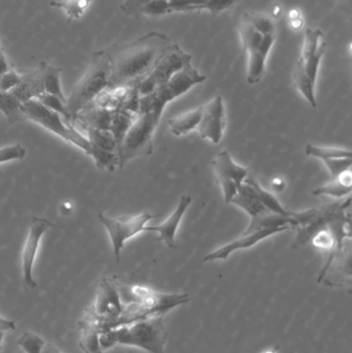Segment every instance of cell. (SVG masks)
<instances>
[{
	"instance_id": "1",
	"label": "cell",
	"mask_w": 352,
	"mask_h": 353,
	"mask_svg": "<svg viewBox=\"0 0 352 353\" xmlns=\"http://www.w3.org/2000/svg\"><path fill=\"white\" fill-rule=\"evenodd\" d=\"M173 45L165 33L150 31L136 41L107 48L110 62L109 88L132 87L152 70L167 48Z\"/></svg>"
},
{
	"instance_id": "2",
	"label": "cell",
	"mask_w": 352,
	"mask_h": 353,
	"mask_svg": "<svg viewBox=\"0 0 352 353\" xmlns=\"http://www.w3.org/2000/svg\"><path fill=\"white\" fill-rule=\"evenodd\" d=\"M120 296L124 310L115 327L151 317L165 316L173 309L189 302L187 294H163L146 286L136 285L125 290H120Z\"/></svg>"
},
{
	"instance_id": "3",
	"label": "cell",
	"mask_w": 352,
	"mask_h": 353,
	"mask_svg": "<svg viewBox=\"0 0 352 353\" xmlns=\"http://www.w3.org/2000/svg\"><path fill=\"white\" fill-rule=\"evenodd\" d=\"M167 332L163 316H154L120 325L101 336L103 350L116 345L132 346L149 353H165Z\"/></svg>"
},
{
	"instance_id": "4",
	"label": "cell",
	"mask_w": 352,
	"mask_h": 353,
	"mask_svg": "<svg viewBox=\"0 0 352 353\" xmlns=\"http://www.w3.org/2000/svg\"><path fill=\"white\" fill-rule=\"evenodd\" d=\"M326 37L320 29L307 28L301 56L293 68L296 87L312 108H316L315 86L320 62L326 52Z\"/></svg>"
},
{
	"instance_id": "5",
	"label": "cell",
	"mask_w": 352,
	"mask_h": 353,
	"mask_svg": "<svg viewBox=\"0 0 352 353\" xmlns=\"http://www.w3.org/2000/svg\"><path fill=\"white\" fill-rule=\"evenodd\" d=\"M110 62L107 50L95 52L84 76L76 83L66 105L72 118L88 107L99 94L109 88Z\"/></svg>"
},
{
	"instance_id": "6",
	"label": "cell",
	"mask_w": 352,
	"mask_h": 353,
	"mask_svg": "<svg viewBox=\"0 0 352 353\" xmlns=\"http://www.w3.org/2000/svg\"><path fill=\"white\" fill-rule=\"evenodd\" d=\"M205 81L206 77L194 68L192 63L188 64L173 76L169 82L155 89L153 92L141 97L138 114L152 113L161 119L167 103L185 94L192 87L202 84Z\"/></svg>"
},
{
	"instance_id": "7",
	"label": "cell",
	"mask_w": 352,
	"mask_h": 353,
	"mask_svg": "<svg viewBox=\"0 0 352 353\" xmlns=\"http://www.w3.org/2000/svg\"><path fill=\"white\" fill-rule=\"evenodd\" d=\"M23 111L26 116L27 121H32L39 124L48 132L63 139L66 142L78 147L87 155L91 152V146L86 137L74 128V125L68 123L62 116L52 110L48 109L39 99H34L23 103Z\"/></svg>"
},
{
	"instance_id": "8",
	"label": "cell",
	"mask_w": 352,
	"mask_h": 353,
	"mask_svg": "<svg viewBox=\"0 0 352 353\" xmlns=\"http://www.w3.org/2000/svg\"><path fill=\"white\" fill-rule=\"evenodd\" d=\"M159 122L161 119L154 114H138L118 151L120 169L132 159L152 154L154 150V134Z\"/></svg>"
},
{
	"instance_id": "9",
	"label": "cell",
	"mask_w": 352,
	"mask_h": 353,
	"mask_svg": "<svg viewBox=\"0 0 352 353\" xmlns=\"http://www.w3.org/2000/svg\"><path fill=\"white\" fill-rule=\"evenodd\" d=\"M242 45L248 56L247 83L256 85L264 78L267 59L274 45L276 34H262L242 21L239 27Z\"/></svg>"
},
{
	"instance_id": "10",
	"label": "cell",
	"mask_w": 352,
	"mask_h": 353,
	"mask_svg": "<svg viewBox=\"0 0 352 353\" xmlns=\"http://www.w3.org/2000/svg\"><path fill=\"white\" fill-rule=\"evenodd\" d=\"M191 55L179 46L176 43L169 46L148 74L134 85L140 97H145L169 82L178 72L191 63Z\"/></svg>"
},
{
	"instance_id": "11",
	"label": "cell",
	"mask_w": 352,
	"mask_h": 353,
	"mask_svg": "<svg viewBox=\"0 0 352 353\" xmlns=\"http://www.w3.org/2000/svg\"><path fill=\"white\" fill-rule=\"evenodd\" d=\"M99 218L109 234L116 261H119L125 243L141 232H146L147 223L154 215L150 212H144L132 217L114 218L99 214Z\"/></svg>"
},
{
	"instance_id": "12",
	"label": "cell",
	"mask_w": 352,
	"mask_h": 353,
	"mask_svg": "<svg viewBox=\"0 0 352 353\" xmlns=\"http://www.w3.org/2000/svg\"><path fill=\"white\" fill-rule=\"evenodd\" d=\"M95 316L101 321L103 332L114 329L124 310L120 290L114 280L103 279L97 290L94 303L90 307Z\"/></svg>"
},
{
	"instance_id": "13",
	"label": "cell",
	"mask_w": 352,
	"mask_h": 353,
	"mask_svg": "<svg viewBox=\"0 0 352 353\" xmlns=\"http://www.w3.org/2000/svg\"><path fill=\"white\" fill-rule=\"evenodd\" d=\"M215 176L219 186L222 189L225 203H231V199L237 194L238 189L245 182L249 175L246 168L238 165L227 151L219 152L212 161Z\"/></svg>"
},
{
	"instance_id": "14",
	"label": "cell",
	"mask_w": 352,
	"mask_h": 353,
	"mask_svg": "<svg viewBox=\"0 0 352 353\" xmlns=\"http://www.w3.org/2000/svg\"><path fill=\"white\" fill-rule=\"evenodd\" d=\"M53 226V223L45 218L32 217L29 224L28 236L26 242L23 247L22 256V277L23 283L25 288L29 290L37 288V281L33 275L34 269L35 259H37V251L41 245V239L45 236V232Z\"/></svg>"
},
{
	"instance_id": "15",
	"label": "cell",
	"mask_w": 352,
	"mask_h": 353,
	"mask_svg": "<svg viewBox=\"0 0 352 353\" xmlns=\"http://www.w3.org/2000/svg\"><path fill=\"white\" fill-rule=\"evenodd\" d=\"M227 128V113L220 95L203 105V115L198 130L200 138L218 144Z\"/></svg>"
},
{
	"instance_id": "16",
	"label": "cell",
	"mask_w": 352,
	"mask_h": 353,
	"mask_svg": "<svg viewBox=\"0 0 352 353\" xmlns=\"http://www.w3.org/2000/svg\"><path fill=\"white\" fill-rule=\"evenodd\" d=\"M191 201L192 199L189 195H182L173 214L165 222L158 224V225L147 226L146 232H156L158 234L156 241L167 245L169 248L177 249L176 234H177L178 228H179L180 222H181L184 214L186 213L188 208L191 205Z\"/></svg>"
},
{
	"instance_id": "17",
	"label": "cell",
	"mask_w": 352,
	"mask_h": 353,
	"mask_svg": "<svg viewBox=\"0 0 352 353\" xmlns=\"http://www.w3.org/2000/svg\"><path fill=\"white\" fill-rule=\"evenodd\" d=\"M283 232L280 230H260L256 232H248V234H242L240 238L220 248L216 249L213 252L209 253L204 257V263H210L215 261H225L227 257L231 256L235 251L241 250V249H249L258 244L260 241L265 239L270 238L276 234Z\"/></svg>"
},
{
	"instance_id": "18",
	"label": "cell",
	"mask_w": 352,
	"mask_h": 353,
	"mask_svg": "<svg viewBox=\"0 0 352 353\" xmlns=\"http://www.w3.org/2000/svg\"><path fill=\"white\" fill-rule=\"evenodd\" d=\"M78 327L80 330L79 347L81 350L85 353H103L101 344L103 325L90 307L85 311L84 316L79 321Z\"/></svg>"
},
{
	"instance_id": "19",
	"label": "cell",
	"mask_w": 352,
	"mask_h": 353,
	"mask_svg": "<svg viewBox=\"0 0 352 353\" xmlns=\"http://www.w3.org/2000/svg\"><path fill=\"white\" fill-rule=\"evenodd\" d=\"M93 105H94L90 103L88 107L81 111L74 118V123L79 122L85 130L94 128V130H110L115 111L97 107L94 103Z\"/></svg>"
},
{
	"instance_id": "20",
	"label": "cell",
	"mask_w": 352,
	"mask_h": 353,
	"mask_svg": "<svg viewBox=\"0 0 352 353\" xmlns=\"http://www.w3.org/2000/svg\"><path fill=\"white\" fill-rule=\"evenodd\" d=\"M240 0H169L174 12H192V10H208L213 17H216Z\"/></svg>"
},
{
	"instance_id": "21",
	"label": "cell",
	"mask_w": 352,
	"mask_h": 353,
	"mask_svg": "<svg viewBox=\"0 0 352 353\" xmlns=\"http://www.w3.org/2000/svg\"><path fill=\"white\" fill-rule=\"evenodd\" d=\"M21 76L22 79L20 84L10 91V93L14 95L21 103H27L45 93L39 68L37 70L21 72Z\"/></svg>"
},
{
	"instance_id": "22",
	"label": "cell",
	"mask_w": 352,
	"mask_h": 353,
	"mask_svg": "<svg viewBox=\"0 0 352 353\" xmlns=\"http://www.w3.org/2000/svg\"><path fill=\"white\" fill-rule=\"evenodd\" d=\"M231 203L241 208L250 216V218L258 217L270 212L265 207L253 187L246 182H244L238 189L237 194L231 199Z\"/></svg>"
},
{
	"instance_id": "23",
	"label": "cell",
	"mask_w": 352,
	"mask_h": 353,
	"mask_svg": "<svg viewBox=\"0 0 352 353\" xmlns=\"http://www.w3.org/2000/svg\"><path fill=\"white\" fill-rule=\"evenodd\" d=\"M202 115L203 105L196 108V110H192V111L180 114V115L176 116V117L172 118L167 121L169 130L174 136H185V134L198 130L200 119H202Z\"/></svg>"
},
{
	"instance_id": "24",
	"label": "cell",
	"mask_w": 352,
	"mask_h": 353,
	"mask_svg": "<svg viewBox=\"0 0 352 353\" xmlns=\"http://www.w3.org/2000/svg\"><path fill=\"white\" fill-rule=\"evenodd\" d=\"M352 189L351 170L343 172L337 178L332 179L328 184L322 185L313 191V195H327V196L342 199L351 194Z\"/></svg>"
},
{
	"instance_id": "25",
	"label": "cell",
	"mask_w": 352,
	"mask_h": 353,
	"mask_svg": "<svg viewBox=\"0 0 352 353\" xmlns=\"http://www.w3.org/2000/svg\"><path fill=\"white\" fill-rule=\"evenodd\" d=\"M39 68V72H41L43 92L55 95V97H59L60 99L66 103V97L63 91H62L61 80H60L61 70L55 68V66L50 65L45 62H41Z\"/></svg>"
},
{
	"instance_id": "26",
	"label": "cell",
	"mask_w": 352,
	"mask_h": 353,
	"mask_svg": "<svg viewBox=\"0 0 352 353\" xmlns=\"http://www.w3.org/2000/svg\"><path fill=\"white\" fill-rule=\"evenodd\" d=\"M0 112L6 116L10 125L27 121L23 103L10 92L0 91Z\"/></svg>"
},
{
	"instance_id": "27",
	"label": "cell",
	"mask_w": 352,
	"mask_h": 353,
	"mask_svg": "<svg viewBox=\"0 0 352 353\" xmlns=\"http://www.w3.org/2000/svg\"><path fill=\"white\" fill-rule=\"evenodd\" d=\"M138 116V114L130 113V112L123 111V110H116L115 113H114L110 132H112L116 142H117L118 151L121 147L126 134L132 128Z\"/></svg>"
},
{
	"instance_id": "28",
	"label": "cell",
	"mask_w": 352,
	"mask_h": 353,
	"mask_svg": "<svg viewBox=\"0 0 352 353\" xmlns=\"http://www.w3.org/2000/svg\"><path fill=\"white\" fill-rule=\"evenodd\" d=\"M245 182L253 187L256 194H258V196L260 197V201H262V203H264L265 207H266L269 211L272 212V213L278 214V215H293V212L285 209V208L279 203L278 199H277L272 193L265 190V189L260 186V183L256 181V179L254 178L251 174L249 173V175L246 178Z\"/></svg>"
},
{
	"instance_id": "29",
	"label": "cell",
	"mask_w": 352,
	"mask_h": 353,
	"mask_svg": "<svg viewBox=\"0 0 352 353\" xmlns=\"http://www.w3.org/2000/svg\"><path fill=\"white\" fill-rule=\"evenodd\" d=\"M94 0H54L50 2V6L59 8L65 14L70 22L80 20L84 16L86 10Z\"/></svg>"
},
{
	"instance_id": "30",
	"label": "cell",
	"mask_w": 352,
	"mask_h": 353,
	"mask_svg": "<svg viewBox=\"0 0 352 353\" xmlns=\"http://www.w3.org/2000/svg\"><path fill=\"white\" fill-rule=\"evenodd\" d=\"M89 157L93 159L99 171L114 172L117 168H120V159L118 152L103 150V149L92 146Z\"/></svg>"
},
{
	"instance_id": "31",
	"label": "cell",
	"mask_w": 352,
	"mask_h": 353,
	"mask_svg": "<svg viewBox=\"0 0 352 353\" xmlns=\"http://www.w3.org/2000/svg\"><path fill=\"white\" fill-rule=\"evenodd\" d=\"M305 153L308 157H315L322 161L335 159H352L351 151L349 149L315 146L312 144L306 146Z\"/></svg>"
},
{
	"instance_id": "32",
	"label": "cell",
	"mask_w": 352,
	"mask_h": 353,
	"mask_svg": "<svg viewBox=\"0 0 352 353\" xmlns=\"http://www.w3.org/2000/svg\"><path fill=\"white\" fill-rule=\"evenodd\" d=\"M87 140L91 146L103 150L118 152V145L115 138L110 130H94V128H86Z\"/></svg>"
},
{
	"instance_id": "33",
	"label": "cell",
	"mask_w": 352,
	"mask_h": 353,
	"mask_svg": "<svg viewBox=\"0 0 352 353\" xmlns=\"http://www.w3.org/2000/svg\"><path fill=\"white\" fill-rule=\"evenodd\" d=\"M243 22L249 24L254 30L262 34H276V27L270 17L258 12H246L243 14Z\"/></svg>"
},
{
	"instance_id": "34",
	"label": "cell",
	"mask_w": 352,
	"mask_h": 353,
	"mask_svg": "<svg viewBox=\"0 0 352 353\" xmlns=\"http://www.w3.org/2000/svg\"><path fill=\"white\" fill-rule=\"evenodd\" d=\"M41 103L48 109L52 110V111L56 112L59 114L60 116L64 118L65 121L68 123L74 125V118L70 115V111H68V105H66L65 101L60 99L59 97H55V95L48 94V93H43L37 97Z\"/></svg>"
},
{
	"instance_id": "35",
	"label": "cell",
	"mask_w": 352,
	"mask_h": 353,
	"mask_svg": "<svg viewBox=\"0 0 352 353\" xmlns=\"http://www.w3.org/2000/svg\"><path fill=\"white\" fill-rule=\"evenodd\" d=\"M47 341L32 332H25L17 340L16 344L25 353H41Z\"/></svg>"
},
{
	"instance_id": "36",
	"label": "cell",
	"mask_w": 352,
	"mask_h": 353,
	"mask_svg": "<svg viewBox=\"0 0 352 353\" xmlns=\"http://www.w3.org/2000/svg\"><path fill=\"white\" fill-rule=\"evenodd\" d=\"M26 147L22 144L8 145L0 148V165L14 161H23L26 157Z\"/></svg>"
},
{
	"instance_id": "37",
	"label": "cell",
	"mask_w": 352,
	"mask_h": 353,
	"mask_svg": "<svg viewBox=\"0 0 352 353\" xmlns=\"http://www.w3.org/2000/svg\"><path fill=\"white\" fill-rule=\"evenodd\" d=\"M173 12L169 0H151L141 10L140 16L158 17Z\"/></svg>"
},
{
	"instance_id": "38",
	"label": "cell",
	"mask_w": 352,
	"mask_h": 353,
	"mask_svg": "<svg viewBox=\"0 0 352 353\" xmlns=\"http://www.w3.org/2000/svg\"><path fill=\"white\" fill-rule=\"evenodd\" d=\"M21 79H22L21 72H17L16 70L12 68L0 79V91L10 92L12 89L16 88L20 84Z\"/></svg>"
},
{
	"instance_id": "39",
	"label": "cell",
	"mask_w": 352,
	"mask_h": 353,
	"mask_svg": "<svg viewBox=\"0 0 352 353\" xmlns=\"http://www.w3.org/2000/svg\"><path fill=\"white\" fill-rule=\"evenodd\" d=\"M150 1L151 0H124L123 3L120 6V10L127 16L138 17L142 8Z\"/></svg>"
},
{
	"instance_id": "40",
	"label": "cell",
	"mask_w": 352,
	"mask_h": 353,
	"mask_svg": "<svg viewBox=\"0 0 352 353\" xmlns=\"http://www.w3.org/2000/svg\"><path fill=\"white\" fill-rule=\"evenodd\" d=\"M17 325L14 321L4 319L0 315V335H6L8 332H12L16 330Z\"/></svg>"
},
{
	"instance_id": "41",
	"label": "cell",
	"mask_w": 352,
	"mask_h": 353,
	"mask_svg": "<svg viewBox=\"0 0 352 353\" xmlns=\"http://www.w3.org/2000/svg\"><path fill=\"white\" fill-rule=\"evenodd\" d=\"M10 70H12V66H10L8 58L4 55V53H0V79Z\"/></svg>"
},
{
	"instance_id": "42",
	"label": "cell",
	"mask_w": 352,
	"mask_h": 353,
	"mask_svg": "<svg viewBox=\"0 0 352 353\" xmlns=\"http://www.w3.org/2000/svg\"><path fill=\"white\" fill-rule=\"evenodd\" d=\"M41 353H61L57 347L51 343H45V347L43 348Z\"/></svg>"
},
{
	"instance_id": "43",
	"label": "cell",
	"mask_w": 352,
	"mask_h": 353,
	"mask_svg": "<svg viewBox=\"0 0 352 353\" xmlns=\"http://www.w3.org/2000/svg\"><path fill=\"white\" fill-rule=\"evenodd\" d=\"M279 350H280V347L275 345L272 346V347L268 348V350H265V352H262V353H278Z\"/></svg>"
},
{
	"instance_id": "44",
	"label": "cell",
	"mask_w": 352,
	"mask_h": 353,
	"mask_svg": "<svg viewBox=\"0 0 352 353\" xmlns=\"http://www.w3.org/2000/svg\"><path fill=\"white\" fill-rule=\"evenodd\" d=\"M280 185L281 186H285L284 182H283L281 179H275L274 182H273V187L277 188V187L280 186Z\"/></svg>"
},
{
	"instance_id": "45",
	"label": "cell",
	"mask_w": 352,
	"mask_h": 353,
	"mask_svg": "<svg viewBox=\"0 0 352 353\" xmlns=\"http://www.w3.org/2000/svg\"><path fill=\"white\" fill-rule=\"evenodd\" d=\"M0 53H3V49H2L1 43H0Z\"/></svg>"
}]
</instances>
